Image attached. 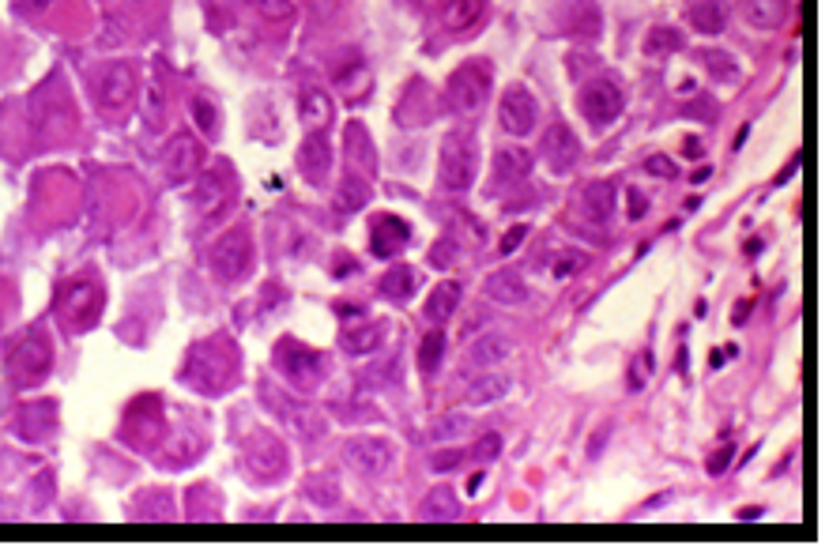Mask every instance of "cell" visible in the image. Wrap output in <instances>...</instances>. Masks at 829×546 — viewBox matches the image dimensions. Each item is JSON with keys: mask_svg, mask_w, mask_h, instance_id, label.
<instances>
[{"mask_svg": "<svg viewBox=\"0 0 829 546\" xmlns=\"http://www.w3.org/2000/svg\"><path fill=\"white\" fill-rule=\"evenodd\" d=\"M490 83H494V68H490V61L475 57V61H468V65H460L453 76H449V87H445L449 110H453L456 117H475V113L487 106Z\"/></svg>", "mask_w": 829, "mask_h": 546, "instance_id": "cell-1", "label": "cell"}, {"mask_svg": "<svg viewBox=\"0 0 829 546\" xmlns=\"http://www.w3.org/2000/svg\"><path fill=\"white\" fill-rule=\"evenodd\" d=\"M475 174H479V144H475L472 132H453V136H445V144H441V181H445V189H456V193H464V189H472Z\"/></svg>", "mask_w": 829, "mask_h": 546, "instance_id": "cell-2", "label": "cell"}, {"mask_svg": "<svg viewBox=\"0 0 829 546\" xmlns=\"http://www.w3.org/2000/svg\"><path fill=\"white\" fill-rule=\"evenodd\" d=\"M76 113L68 102L65 87H38L31 98V125L38 140H61L72 129Z\"/></svg>", "mask_w": 829, "mask_h": 546, "instance_id": "cell-3", "label": "cell"}, {"mask_svg": "<svg viewBox=\"0 0 829 546\" xmlns=\"http://www.w3.org/2000/svg\"><path fill=\"white\" fill-rule=\"evenodd\" d=\"M577 106H581V113H585L588 121L600 129V125H611L618 113H622V91H618L615 80H603V76H596V80H588L585 87H581Z\"/></svg>", "mask_w": 829, "mask_h": 546, "instance_id": "cell-4", "label": "cell"}, {"mask_svg": "<svg viewBox=\"0 0 829 546\" xmlns=\"http://www.w3.org/2000/svg\"><path fill=\"white\" fill-rule=\"evenodd\" d=\"M49 362H53V347H49L46 336L23 339L16 351H12V381L23 388L38 385L49 373Z\"/></svg>", "mask_w": 829, "mask_h": 546, "instance_id": "cell-5", "label": "cell"}, {"mask_svg": "<svg viewBox=\"0 0 829 546\" xmlns=\"http://www.w3.org/2000/svg\"><path fill=\"white\" fill-rule=\"evenodd\" d=\"M498 121H502L505 132H513V136H528V132L536 129L539 121V102L536 95L528 91V87H509L502 95V106H498Z\"/></svg>", "mask_w": 829, "mask_h": 546, "instance_id": "cell-6", "label": "cell"}, {"mask_svg": "<svg viewBox=\"0 0 829 546\" xmlns=\"http://www.w3.org/2000/svg\"><path fill=\"white\" fill-rule=\"evenodd\" d=\"M98 106L110 113H121L129 110L132 95H136V72H132L129 65H110L98 72Z\"/></svg>", "mask_w": 829, "mask_h": 546, "instance_id": "cell-7", "label": "cell"}, {"mask_svg": "<svg viewBox=\"0 0 829 546\" xmlns=\"http://www.w3.org/2000/svg\"><path fill=\"white\" fill-rule=\"evenodd\" d=\"M245 268H249V234L227 230L212 249V272L219 279H242Z\"/></svg>", "mask_w": 829, "mask_h": 546, "instance_id": "cell-8", "label": "cell"}, {"mask_svg": "<svg viewBox=\"0 0 829 546\" xmlns=\"http://www.w3.org/2000/svg\"><path fill=\"white\" fill-rule=\"evenodd\" d=\"M543 159L551 162L554 174H566V170H573V162H577V155H581V144H577V136H573V129L569 125H551V129L543 132Z\"/></svg>", "mask_w": 829, "mask_h": 546, "instance_id": "cell-9", "label": "cell"}, {"mask_svg": "<svg viewBox=\"0 0 829 546\" xmlns=\"http://www.w3.org/2000/svg\"><path fill=\"white\" fill-rule=\"evenodd\" d=\"M61 317L72 328H87L98 317V287H91V283L65 287V294H61Z\"/></svg>", "mask_w": 829, "mask_h": 546, "instance_id": "cell-10", "label": "cell"}, {"mask_svg": "<svg viewBox=\"0 0 829 546\" xmlns=\"http://www.w3.org/2000/svg\"><path fill=\"white\" fill-rule=\"evenodd\" d=\"M407 241H411V226H407L404 219H396V215H381V219H374L370 249H374L377 257H396V253H404Z\"/></svg>", "mask_w": 829, "mask_h": 546, "instance_id": "cell-11", "label": "cell"}, {"mask_svg": "<svg viewBox=\"0 0 829 546\" xmlns=\"http://www.w3.org/2000/svg\"><path fill=\"white\" fill-rule=\"evenodd\" d=\"M347 460L366 471V475H381L392 464V445L389 441H377V437H355L347 445Z\"/></svg>", "mask_w": 829, "mask_h": 546, "instance_id": "cell-12", "label": "cell"}, {"mask_svg": "<svg viewBox=\"0 0 829 546\" xmlns=\"http://www.w3.org/2000/svg\"><path fill=\"white\" fill-rule=\"evenodd\" d=\"M577 211L585 215L588 223H607L611 211H615V189L611 181H588L581 196H577Z\"/></svg>", "mask_w": 829, "mask_h": 546, "instance_id": "cell-13", "label": "cell"}, {"mask_svg": "<svg viewBox=\"0 0 829 546\" xmlns=\"http://www.w3.org/2000/svg\"><path fill=\"white\" fill-rule=\"evenodd\" d=\"M739 16L754 31H777L784 23V16H788V4L784 0H743Z\"/></svg>", "mask_w": 829, "mask_h": 546, "instance_id": "cell-14", "label": "cell"}, {"mask_svg": "<svg viewBox=\"0 0 829 546\" xmlns=\"http://www.w3.org/2000/svg\"><path fill=\"white\" fill-rule=\"evenodd\" d=\"M513 339L505 336H483L472 343V351H468V362H472L475 370H494V366H502V362H509L513 358Z\"/></svg>", "mask_w": 829, "mask_h": 546, "instance_id": "cell-15", "label": "cell"}, {"mask_svg": "<svg viewBox=\"0 0 829 546\" xmlns=\"http://www.w3.org/2000/svg\"><path fill=\"white\" fill-rule=\"evenodd\" d=\"M483 16H487V0H445L441 8V19L453 34H468Z\"/></svg>", "mask_w": 829, "mask_h": 546, "instance_id": "cell-16", "label": "cell"}, {"mask_svg": "<svg viewBox=\"0 0 829 546\" xmlns=\"http://www.w3.org/2000/svg\"><path fill=\"white\" fill-rule=\"evenodd\" d=\"M487 298L498 306H521V302H528V287L517 272H494L487 279Z\"/></svg>", "mask_w": 829, "mask_h": 546, "instance_id": "cell-17", "label": "cell"}, {"mask_svg": "<svg viewBox=\"0 0 829 546\" xmlns=\"http://www.w3.org/2000/svg\"><path fill=\"white\" fill-rule=\"evenodd\" d=\"M200 166V144H196L193 136H178L174 144H170V151H166V174L174 177V181H181V177H189Z\"/></svg>", "mask_w": 829, "mask_h": 546, "instance_id": "cell-18", "label": "cell"}, {"mask_svg": "<svg viewBox=\"0 0 829 546\" xmlns=\"http://www.w3.org/2000/svg\"><path fill=\"white\" fill-rule=\"evenodd\" d=\"M509 388H513V381H509L505 373H483L479 381L468 385V403H472V407H490V403L505 400Z\"/></svg>", "mask_w": 829, "mask_h": 546, "instance_id": "cell-19", "label": "cell"}, {"mask_svg": "<svg viewBox=\"0 0 829 546\" xmlns=\"http://www.w3.org/2000/svg\"><path fill=\"white\" fill-rule=\"evenodd\" d=\"M328 162H332L328 140L313 132V136L306 140V147H302V155H298V166H302V174H309L313 181H321V177L328 174Z\"/></svg>", "mask_w": 829, "mask_h": 546, "instance_id": "cell-20", "label": "cell"}, {"mask_svg": "<svg viewBox=\"0 0 829 546\" xmlns=\"http://www.w3.org/2000/svg\"><path fill=\"white\" fill-rule=\"evenodd\" d=\"M690 23H694V31H701V34H720L724 31V23H728L724 0H698V4L690 8Z\"/></svg>", "mask_w": 829, "mask_h": 546, "instance_id": "cell-21", "label": "cell"}, {"mask_svg": "<svg viewBox=\"0 0 829 546\" xmlns=\"http://www.w3.org/2000/svg\"><path fill=\"white\" fill-rule=\"evenodd\" d=\"M460 283H441L434 294H430V302H426V317L430 321H449L453 317V309L460 306Z\"/></svg>", "mask_w": 829, "mask_h": 546, "instance_id": "cell-22", "label": "cell"}, {"mask_svg": "<svg viewBox=\"0 0 829 546\" xmlns=\"http://www.w3.org/2000/svg\"><path fill=\"white\" fill-rule=\"evenodd\" d=\"M415 283H419V275H415V268H392L385 279H381V290L389 294V298H396V302H404V298H411L415 294Z\"/></svg>", "mask_w": 829, "mask_h": 546, "instance_id": "cell-23", "label": "cell"}, {"mask_svg": "<svg viewBox=\"0 0 829 546\" xmlns=\"http://www.w3.org/2000/svg\"><path fill=\"white\" fill-rule=\"evenodd\" d=\"M441 354H445V332H426L419 343V370L434 377L441 370Z\"/></svg>", "mask_w": 829, "mask_h": 546, "instance_id": "cell-24", "label": "cell"}, {"mask_svg": "<svg viewBox=\"0 0 829 546\" xmlns=\"http://www.w3.org/2000/svg\"><path fill=\"white\" fill-rule=\"evenodd\" d=\"M683 49V34L675 27H652L645 38V57H660V53H679Z\"/></svg>", "mask_w": 829, "mask_h": 546, "instance_id": "cell-25", "label": "cell"}, {"mask_svg": "<svg viewBox=\"0 0 829 546\" xmlns=\"http://www.w3.org/2000/svg\"><path fill=\"white\" fill-rule=\"evenodd\" d=\"M302 121H309L313 129H321L325 121H332V98L321 95V91H309L302 98Z\"/></svg>", "mask_w": 829, "mask_h": 546, "instance_id": "cell-26", "label": "cell"}, {"mask_svg": "<svg viewBox=\"0 0 829 546\" xmlns=\"http://www.w3.org/2000/svg\"><path fill=\"white\" fill-rule=\"evenodd\" d=\"M528 170H532V151H524V147H502L498 151V174L524 177Z\"/></svg>", "mask_w": 829, "mask_h": 546, "instance_id": "cell-27", "label": "cell"}, {"mask_svg": "<svg viewBox=\"0 0 829 546\" xmlns=\"http://www.w3.org/2000/svg\"><path fill=\"white\" fill-rule=\"evenodd\" d=\"M423 516H426V520H453V516H456V498H453V490H449V486H438V490H434V494L426 498Z\"/></svg>", "mask_w": 829, "mask_h": 546, "instance_id": "cell-28", "label": "cell"}, {"mask_svg": "<svg viewBox=\"0 0 829 546\" xmlns=\"http://www.w3.org/2000/svg\"><path fill=\"white\" fill-rule=\"evenodd\" d=\"M223 185H219V181H215V177H200V181H196V193H193V204L200 211H215L219 208V204H223Z\"/></svg>", "mask_w": 829, "mask_h": 546, "instance_id": "cell-29", "label": "cell"}, {"mask_svg": "<svg viewBox=\"0 0 829 546\" xmlns=\"http://www.w3.org/2000/svg\"><path fill=\"white\" fill-rule=\"evenodd\" d=\"M362 200H366V181L347 177V181L340 185V193H336V204H340L343 211H355V208H362Z\"/></svg>", "mask_w": 829, "mask_h": 546, "instance_id": "cell-30", "label": "cell"}, {"mask_svg": "<svg viewBox=\"0 0 829 546\" xmlns=\"http://www.w3.org/2000/svg\"><path fill=\"white\" fill-rule=\"evenodd\" d=\"M585 268H588L585 253H573V249H566V253H558V257H554V275H558V279H569V275L585 272Z\"/></svg>", "mask_w": 829, "mask_h": 546, "instance_id": "cell-31", "label": "cell"}, {"mask_svg": "<svg viewBox=\"0 0 829 546\" xmlns=\"http://www.w3.org/2000/svg\"><path fill=\"white\" fill-rule=\"evenodd\" d=\"M253 8H257L264 19H287V16H294V0H253Z\"/></svg>", "mask_w": 829, "mask_h": 546, "instance_id": "cell-32", "label": "cell"}, {"mask_svg": "<svg viewBox=\"0 0 829 546\" xmlns=\"http://www.w3.org/2000/svg\"><path fill=\"white\" fill-rule=\"evenodd\" d=\"M163 110H166L163 87H151V91H147V117H151V129H159V125H163Z\"/></svg>", "mask_w": 829, "mask_h": 546, "instance_id": "cell-33", "label": "cell"}, {"mask_svg": "<svg viewBox=\"0 0 829 546\" xmlns=\"http://www.w3.org/2000/svg\"><path fill=\"white\" fill-rule=\"evenodd\" d=\"M366 87V72H362V65H355L351 72H343L340 76V91H347V95H358Z\"/></svg>", "mask_w": 829, "mask_h": 546, "instance_id": "cell-34", "label": "cell"}, {"mask_svg": "<svg viewBox=\"0 0 829 546\" xmlns=\"http://www.w3.org/2000/svg\"><path fill=\"white\" fill-rule=\"evenodd\" d=\"M193 113H196V125L204 132H215V110L208 106V98H196L193 102Z\"/></svg>", "mask_w": 829, "mask_h": 546, "instance_id": "cell-35", "label": "cell"}, {"mask_svg": "<svg viewBox=\"0 0 829 546\" xmlns=\"http://www.w3.org/2000/svg\"><path fill=\"white\" fill-rule=\"evenodd\" d=\"M468 430V418H441V426H434V437H460Z\"/></svg>", "mask_w": 829, "mask_h": 546, "instance_id": "cell-36", "label": "cell"}, {"mask_svg": "<svg viewBox=\"0 0 829 546\" xmlns=\"http://www.w3.org/2000/svg\"><path fill=\"white\" fill-rule=\"evenodd\" d=\"M524 238H528V226L517 223L513 230H505V238H502V245H498V253H513V249H517Z\"/></svg>", "mask_w": 829, "mask_h": 546, "instance_id": "cell-37", "label": "cell"}, {"mask_svg": "<svg viewBox=\"0 0 829 546\" xmlns=\"http://www.w3.org/2000/svg\"><path fill=\"white\" fill-rule=\"evenodd\" d=\"M705 61H709V68H713L716 76H735V65L728 53H705Z\"/></svg>", "mask_w": 829, "mask_h": 546, "instance_id": "cell-38", "label": "cell"}, {"mask_svg": "<svg viewBox=\"0 0 829 546\" xmlns=\"http://www.w3.org/2000/svg\"><path fill=\"white\" fill-rule=\"evenodd\" d=\"M479 456H483V460H494V456H498V452H502V437L498 434H487L483 437V441H479Z\"/></svg>", "mask_w": 829, "mask_h": 546, "instance_id": "cell-39", "label": "cell"}, {"mask_svg": "<svg viewBox=\"0 0 829 546\" xmlns=\"http://www.w3.org/2000/svg\"><path fill=\"white\" fill-rule=\"evenodd\" d=\"M430 464L438 467V471H449V467H460L464 464V452H445V456H434V460H430Z\"/></svg>", "mask_w": 829, "mask_h": 546, "instance_id": "cell-40", "label": "cell"}, {"mask_svg": "<svg viewBox=\"0 0 829 546\" xmlns=\"http://www.w3.org/2000/svg\"><path fill=\"white\" fill-rule=\"evenodd\" d=\"M649 174L671 177V174H675V162H671V159H660V155H656V159H649Z\"/></svg>", "mask_w": 829, "mask_h": 546, "instance_id": "cell-41", "label": "cell"}, {"mask_svg": "<svg viewBox=\"0 0 829 546\" xmlns=\"http://www.w3.org/2000/svg\"><path fill=\"white\" fill-rule=\"evenodd\" d=\"M732 464V449H720V456H713V460H709V471H720V467H728Z\"/></svg>", "mask_w": 829, "mask_h": 546, "instance_id": "cell-42", "label": "cell"}, {"mask_svg": "<svg viewBox=\"0 0 829 546\" xmlns=\"http://www.w3.org/2000/svg\"><path fill=\"white\" fill-rule=\"evenodd\" d=\"M641 215H645V196L630 193V219H641Z\"/></svg>", "mask_w": 829, "mask_h": 546, "instance_id": "cell-43", "label": "cell"}, {"mask_svg": "<svg viewBox=\"0 0 829 546\" xmlns=\"http://www.w3.org/2000/svg\"><path fill=\"white\" fill-rule=\"evenodd\" d=\"M483 482H487L483 475H472V482H468V494H479V486H483Z\"/></svg>", "mask_w": 829, "mask_h": 546, "instance_id": "cell-44", "label": "cell"}, {"mask_svg": "<svg viewBox=\"0 0 829 546\" xmlns=\"http://www.w3.org/2000/svg\"><path fill=\"white\" fill-rule=\"evenodd\" d=\"M31 12H42V8H49V0H23Z\"/></svg>", "mask_w": 829, "mask_h": 546, "instance_id": "cell-45", "label": "cell"}, {"mask_svg": "<svg viewBox=\"0 0 829 546\" xmlns=\"http://www.w3.org/2000/svg\"><path fill=\"white\" fill-rule=\"evenodd\" d=\"M234 0H208V8H230Z\"/></svg>", "mask_w": 829, "mask_h": 546, "instance_id": "cell-46", "label": "cell"}, {"mask_svg": "<svg viewBox=\"0 0 829 546\" xmlns=\"http://www.w3.org/2000/svg\"><path fill=\"white\" fill-rule=\"evenodd\" d=\"M411 4H415V8H426V4H430V0H411Z\"/></svg>", "mask_w": 829, "mask_h": 546, "instance_id": "cell-47", "label": "cell"}]
</instances>
